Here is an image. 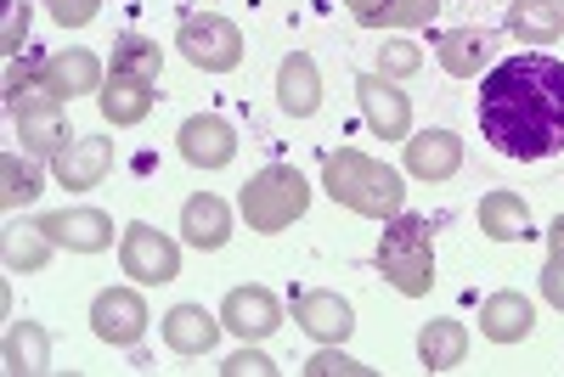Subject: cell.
I'll return each instance as SVG.
<instances>
[{
  "label": "cell",
  "instance_id": "cell-28",
  "mask_svg": "<svg viewBox=\"0 0 564 377\" xmlns=\"http://www.w3.org/2000/svg\"><path fill=\"white\" fill-rule=\"evenodd\" d=\"M40 192H45V186H40V169L23 164V153H7V158H0V209H23V203H34Z\"/></svg>",
  "mask_w": 564,
  "mask_h": 377
},
{
  "label": "cell",
  "instance_id": "cell-19",
  "mask_svg": "<svg viewBox=\"0 0 564 377\" xmlns=\"http://www.w3.org/2000/svg\"><path fill=\"white\" fill-rule=\"evenodd\" d=\"M531 326H536V304L525 293H513V288H502L480 304V333L491 344H525Z\"/></svg>",
  "mask_w": 564,
  "mask_h": 377
},
{
  "label": "cell",
  "instance_id": "cell-34",
  "mask_svg": "<svg viewBox=\"0 0 564 377\" xmlns=\"http://www.w3.org/2000/svg\"><path fill=\"white\" fill-rule=\"evenodd\" d=\"M45 7H52V18H57L63 29H85L90 18L108 7V0H45Z\"/></svg>",
  "mask_w": 564,
  "mask_h": 377
},
{
  "label": "cell",
  "instance_id": "cell-37",
  "mask_svg": "<svg viewBox=\"0 0 564 377\" xmlns=\"http://www.w3.org/2000/svg\"><path fill=\"white\" fill-rule=\"evenodd\" d=\"M542 299H547L553 310H564V265H558V259L542 265Z\"/></svg>",
  "mask_w": 564,
  "mask_h": 377
},
{
  "label": "cell",
  "instance_id": "cell-4",
  "mask_svg": "<svg viewBox=\"0 0 564 377\" xmlns=\"http://www.w3.org/2000/svg\"><path fill=\"white\" fill-rule=\"evenodd\" d=\"M249 231H260V237H276V231H289L305 209H311V186L300 169L289 164H265L260 175H249L243 198H238Z\"/></svg>",
  "mask_w": 564,
  "mask_h": 377
},
{
  "label": "cell",
  "instance_id": "cell-9",
  "mask_svg": "<svg viewBox=\"0 0 564 377\" xmlns=\"http://www.w3.org/2000/svg\"><path fill=\"white\" fill-rule=\"evenodd\" d=\"M356 102H361V119L379 141H406L412 135V102L395 90V79L384 74H361L356 79Z\"/></svg>",
  "mask_w": 564,
  "mask_h": 377
},
{
  "label": "cell",
  "instance_id": "cell-6",
  "mask_svg": "<svg viewBox=\"0 0 564 377\" xmlns=\"http://www.w3.org/2000/svg\"><path fill=\"white\" fill-rule=\"evenodd\" d=\"M7 108H12V124H18V141H23V153H29V158H57V153L68 147V113H63V97H52V90H40V85L29 79Z\"/></svg>",
  "mask_w": 564,
  "mask_h": 377
},
{
  "label": "cell",
  "instance_id": "cell-2",
  "mask_svg": "<svg viewBox=\"0 0 564 377\" xmlns=\"http://www.w3.org/2000/svg\"><path fill=\"white\" fill-rule=\"evenodd\" d=\"M322 186H327V198L345 203V209L361 214V220H395V214L406 209V180H401L390 164L367 158V153H356V147L327 153Z\"/></svg>",
  "mask_w": 564,
  "mask_h": 377
},
{
  "label": "cell",
  "instance_id": "cell-31",
  "mask_svg": "<svg viewBox=\"0 0 564 377\" xmlns=\"http://www.w3.org/2000/svg\"><path fill=\"white\" fill-rule=\"evenodd\" d=\"M372 366H361V361H350L345 350H334V344H327V350H316L311 361H305V377H367Z\"/></svg>",
  "mask_w": 564,
  "mask_h": 377
},
{
  "label": "cell",
  "instance_id": "cell-16",
  "mask_svg": "<svg viewBox=\"0 0 564 377\" xmlns=\"http://www.w3.org/2000/svg\"><path fill=\"white\" fill-rule=\"evenodd\" d=\"M463 169V135L457 130H417L406 135V175L412 180H452Z\"/></svg>",
  "mask_w": 564,
  "mask_h": 377
},
{
  "label": "cell",
  "instance_id": "cell-5",
  "mask_svg": "<svg viewBox=\"0 0 564 377\" xmlns=\"http://www.w3.org/2000/svg\"><path fill=\"white\" fill-rule=\"evenodd\" d=\"M175 52L204 68V74H231L243 63V29L220 18V12H198V18H181L175 29Z\"/></svg>",
  "mask_w": 564,
  "mask_h": 377
},
{
  "label": "cell",
  "instance_id": "cell-27",
  "mask_svg": "<svg viewBox=\"0 0 564 377\" xmlns=\"http://www.w3.org/2000/svg\"><path fill=\"white\" fill-rule=\"evenodd\" d=\"M52 237H45V231L40 225H29V231H7V248H0V254H7V270L12 276H23V270H45V265H52Z\"/></svg>",
  "mask_w": 564,
  "mask_h": 377
},
{
  "label": "cell",
  "instance_id": "cell-10",
  "mask_svg": "<svg viewBox=\"0 0 564 377\" xmlns=\"http://www.w3.org/2000/svg\"><path fill=\"white\" fill-rule=\"evenodd\" d=\"M34 225L57 248H68V254H102V248H113V214H102V209H57V214H40Z\"/></svg>",
  "mask_w": 564,
  "mask_h": 377
},
{
  "label": "cell",
  "instance_id": "cell-23",
  "mask_svg": "<svg viewBox=\"0 0 564 377\" xmlns=\"http://www.w3.org/2000/svg\"><path fill=\"white\" fill-rule=\"evenodd\" d=\"M480 231L491 243H525L531 237V203L520 192H486L480 198Z\"/></svg>",
  "mask_w": 564,
  "mask_h": 377
},
{
  "label": "cell",
  "instance_id": "cell-29",
  "mask_svg": "<svg viewBox=\"0 0 564 377\" xmlns=\"http://www.w3.org/2000/svg\"><path fill=\"white\" fill-rule=\"evenodd\" d=\"M113 68L141 74V79H159V68H164L159 40H148V34H119V40H113Z\"/></svg>",
  "mask_w": 564,
  "mask_h": 377
},
{
  "label": "cell",
  "instance_id": "cell-11",
  "mask_svg": "<svg viewBox=\"0 0 564 377\" xmlns=\"http://www.w3.org/2000/svg\"><path fill=\"white\" fill-rule=\"evenodd\" d=\"M220 321H226V333H238L243 344H260L282 326V304H276L271 288H254L249 281V288H231L220 299Z\"/></svg>",
  "mask_w": 564,
  "mask_h": 377
},
{
  "label": "cell",
  "instance_id": "cell-7",
  "mask_svg": "<svg viewBox=\"0 0 564 377\" xmlns=\"http://www.w3.org/2000/svg\"><path fill=\"white\" fill-rule=\"evenodd\" d=\"M119 265H124L130 281H141V288H164V281L181 276V248L164 237L159 225L135 220V225L119 231Z\"/></svg>",
  "mask_w": 564,
  "mask_h": 377
},
{
  "label": "cell",
  "instance_id": "cell-3",
  "mask_svg": "<svg viewBox=\"0 0 564 377\" xmlns=\"http://www.w3.org/2000/svg\"><path fill=\"white\" fill-rule=\"evenodd\" d=\"M379 270L401 299H423L435 288V231L417 214H395L379 237Z\"/></svg>",
  "mask_w": 564,
  "mask_h": 377
},
{
  "label": "cell",
  "instance_id": "cell-25",
  "mask_svg": "<svg viewBox=\"0 0 564 377\" xmlns=\"http://www.w3.org/2000/svg\"><path fill=\"white\" fill-rule=\"evenodd\" d=\"M7 372H18V377L52 372V333H45L40 321H12L7 326Z\"/></svg>",
  "mask_w": 564,
  "mask_h": 377
},
{
  "label": "cell",
  "instance_id": "cell-13",
  "mask_svg": "<svg viewBox=\"0 0 564 377\" xmlns=\"http://www.w3.org/2000/svg\"><path fill=\"white\" fill-rule=\"evenodd\" d=\"M102 79L108 74H102L97 52H52V57H40V68H34V85L52 90V97H63V102L102 90Z\"/></svg>",
  "mask_w": 564,
  "mask_h": 377
},
{
  "label": "cell",
  "instance_id": "cell-24",
  "mask_svg": "<svg viewBox=\"0 0 564 377\" xmlns=\"http://www.w3.org/2000/svg\"><path fill=\"white\" fill-rule=\"evenodd\" d=\"M463 355H468V326L463 321H452V315L423 321V333H417L423 372H452V366H463Z\"/></svg>",
  "mask_w": 564,
  "mask_h": 377
},
{
  "label": "cell",
  "instance_id": "cell-22",
  "mask_svg": "<svg viewBox=\"0 0 564 377\" xmlns=\"http://www.w3.org/2000/svg\"><path fill=\"white\" fill-rule=\"evenodd\" d=\"M220 315H209L204 304H175L170 315H164V344L175 350V355H209L215 350V339H220Z\"/></svg>",
  "mask_w": 564,
  "mask_h": 377
},
{
  "label": "cell",
  "instance_id": "cell-14",
  "mask_svg": "<svg viewBox=\"0 0 564 377\" xmlns=\"http://www.w3.org/2000/svg\"><path fill=\"white\" fill-rule=\"evenodd\" d=\"M153 90H159V79L108 68V79H102V90H97V108H102V119H108L113 130H130V124H141V119L153 113V102H159Z\"/></svg>",
  "mask_w": 564,
  "mask_h": 377
},
{
  "label": "cell",
  "instance_id": "cell-39",
  "mask_svg": "<svg viewBox=\"0 0 564 377\" xmlns=\"http://www.w3.org/2000/svg\"><path fill=\"white\" fill-rule=\"evenodd\" d=\"M558 7H564V0H558Z\"/></svg>",
  "mask_w": 564,
  "mask_h": 377
},
{
  "label": "cell",
  "instance_id": "cell-15",
  "mask_svg": "<svg viewBox=\"0 0 564 377\" xmlns=\"http://www.w3.org/2000/svg\"><path fill=\"white\" fill-rule=\"evenodd\" d=\"M113 169V141L108 135H79L68 141V147L52 158V175L57 186H68V192H90V186H102Z\"/></svg>",
  "mask_w": 564,
  "mask_h": 377
},
{
  "label": "cell",
  "instance_id": "cell-20",
  "mask_svg": "<svg viewBox=\"0 0 564 377\" xmlns=\"http://www.w3.org/2000/svg\"><path fill=\"white\" fill-rule=\"evenodd\" d=\"M181 237L193 243L198 254H215L231 243V209L215 198V192H198L181 203Z\"/></svg>",
  "mask_w": 564,
  "mask_h": 377
},
{
  "label": "cell",
  "instance_id": "cell-38",
  "mask_svg": "<svg viewBox=\"0 0 564 377\" xmlns=\"http://www.w3.org/2000/svg\"><path fill=\"white\" fill-rule=\"evenodd\" d=\"M547 259H558V265H564V214L547 225Z\"/></svg>",
  "mask_w": 564,
  "mask_h": 377
},
{
  "label": "cell",
  "instance_id": "cell-30",
  "mask_svg": "<svg viewBox=\"0 0 564 377\" xmlns=\"http://www.w3.org/2000/svg\"><path fill=\"white\" fill-rule=\"evenodd\" d=\"M423 68V52L412 40H384V52H379V68L372 74H384V79H412Z\"/></svg>",
  "mask_w": 564,
  "mask_h": 377
},
{
  "label": "cell",
  "instance_id": "cell-12",
  "mask_svg": "<svg viewBox=\"0 0 564 377\" xmlns=\"http://www.w3.org/2000/svg\"><path fill=\"white\" fill-rule=\"evenodd\" d=\"M175 141H181V158L193 169H226L231 158H238V130H231L220 113H193Z\"/></svg>",
  "mask_w": 564,
  "mask_h": 377
},
{
  "label": "cell",
  "instance_id": "cell-1",
  "mask_svg": "<svg viewBox=\"0 0 564 377\" xmlns=\"http://www.w3.org/2000/svg\"><path fill=\"white\" fill-rule=\"evenodd\" d=\"M480 135L502 158L542 164L564 153V63L513 52L480 79Z\"/></svg>",
  "mask_w": 564,
  "mask_h": 377
},
{
  "label": "cell",
  "instance_id": "cell-21",
  "mask_svg": "<svg viewBox=\"0 0 564 377\" xmlns=\"http://www.w3.org/2000/svg\"><path fill=\"white\" fill-rule=\"evenodd\" d=\"M435 52H441V68L452 74V79H475L480 68H491V52H497V40L486 34V29H446L441 40H435Z\"/></svg>",
  "mask_w": 564,
  "mask_h": 377
},
{
  "label": "cell",
  "instance_id": "cell-18",
  "mask_svg": "<svg viewBox=\"0 0 564 377\" xmlns=\"http://www.w3.org/2000/svg\"><path fill=\"white\" fill-rule=\"evenodd\" d=\"M276 102L289 119H311L322 108V74L311 63V52H289L276 68Z\"/></svg>",
  "mask_w": 564,
  "mask_h": 377
},
{
  "label": "cell",
  "instance_id": "cell-32",
  "mask_svg": "<svg viewBox=\"0 0 564 377\" xmlns=\"http://www.w3.org/2000/svg\"><path fill=\"white\" fill-rule=\"evenodd\" d=\"M23 34H29V0H7V23H0V52L23 57Z\"/></svg>",
  "mask_w": 564,
  "mask_h": 377
},
{
  "label": "cell",
  "instance_id": "cell-8",
  "mask_svg": "<svg viewBox=\"0 0 564 377\" xmlns=\"http://www.w3.org/2000/svg\"><path fill=\"white\" fill-rule=\"evenodd\" d=\"M148 299H141L135 288H102L97 299H90V333H97L102 344L113 350H130L141 344V333H148Z\"/></svg>",
  "mask_w": 564,
  "mask_h": 377
},
{
  "label": "cell",
  "instance_id": "cell-33",
  "mask_svg": "<svg viewBox=\"0 0 564 377\" xmlns=\"http://www.w3.org/2000/svg\"><path fill=\"white\" fill-rule=\"evenodd\" d=\"M435 12H441V0H390L384 29H417V23H430Z\"/></svg>",
  "mask_w": 564,
  "mask_h": 377
},
{
  "label": "cell",
  "instance_id": "cell-26",
  "mask_svg": "<svg viewBox=\"0 0 564 377\" xmlns=\"http://www.w3.org/2000/svg\"><path fill=\"white\" fill-rule=\"evenodd\" d=\"M508 34L525 45H553L564 34V7L558 0H513L508 7Z\"/></svg>",
  "mask_w": 564,
  "mask_h": 377
},
{
  "label": "cell",
  "instance_id": "cell-17",
  "mask_svg": "<svg viewBox=\"0 0 564 377\" xmlns=\"http://www.w3.org/2000/svg\"><path fill=\"white\" fill-rule=\"evenodd\" d=\"M294 321L305 326V333L316 344H345L356 333V310L339 299V293H327V288H311L294 299Z\"/></svg>",
  "mask_w": 564,
  "mask_h": 377
},
{
  "label": "cell",
  "instance_id": "cell-35",
  "mask_svg": "<svg viewBox=\"0 0 564 377\" xmlns=\"http://www.w3.org/2000/svg\"><path fill=\"white\" fill-rule=\"evenodd\" d=\"M220 372H226V377H271L276 366H271V361H265L260 350H238V355H231V361H226Z\"/></svg>",
  "mask_w": 564,
  "mask_h": 377
},
{
  "label": "cell",
  "instance_id": "cell-36",
  "mask_svg": "<svg viewBox=\"0 0 564 377\" xmlns=\"http://www.w3.org/2000/svg\"><path fill=\"white\" fill-rule=\"evenodd\" d=\"M345 7L361 29H384V18H390V0H345Z\"/></svg>",
  "mask_w": 564,
  "mask_h": 377
}]
</instances>
